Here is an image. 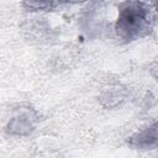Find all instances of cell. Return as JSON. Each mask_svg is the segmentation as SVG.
Segmentation results:
<instances>
[{
    "label": "cell",
    "mask_w": 158,
    "mask_h": 158,
    "mask_svg": "<svg viewBox=\"0 0 158 158\" xmlns=\"http://www.w3.org/2000/svg\"><path fill=\"white\" fill-rule=\"evenodd\" d=\"M137 1H139V2H143V4H151L152 2V0H137Z\"/></svg>",
    "instance_id": "5"
},
{
    "label": "cell",
    "mask_w": 158,
    "mask_h": 158,
    "mask_svg": "<svg viewBox=\"0 0 158 158\" xmlns=\"http://www.w3.org/2000/svg\"><path fill=\"white\" fill-rule=\"evenodd\" d=\"M151 5H152V7H153V10L158 14V0H152V2H151Z\"/></svg>",
    "instance_id": "4"
},
{
    "label": "cell",
    "mask_w": 158,
    "mask_h": 158,
    "mask_svg": "<svg viewBox=\"0 0 158 158\" xmlns=\"http://www.w3.org/2000/svg\"><path fill=\"white\" fill-rule=\"evenodd\" d=\"M65 1H69V2H84L86 0H65Z\"/></svg>",
    "instance_id": "6"
},
{
    "label": "cell",
    "mask_w": 158,
    "mask_h": 158,
    "mask_svg": "<svg viewBox=\"0 0 158 158\" xmlns=\"http://www.w3.org/2000/svg\"><path fill=\"white\" fill-rule=\"evenodd\" d=\"M130 146L137 151H149L158 148V123H152L131 136Z\"/></svg>",
    "instance_id": "2"
},
{
    "label": "cell",
    "mask_w": 158,
    "mask_h": 158,
    "mask_svg": "<svg viewBox=\"0 0 158 158\" xmlns=\"http://www.w3.org/2000/svg\"><path fill=\"white\" fill-rule=\"evenodd\" d=\"M23 5L32 10H46L52 6L54 0H22Z\"/></svg>",
    "instance_id": "3"
},
{
    "label": "cell",
    "mask_w": 158,
    "mask_h": 158,
    "mask_svg": "<svg viewBox=\"0 0 158 158\" xmlns=\"http://www.w3.org/2000/svg\"><path fill=\"white\" fill-rule=\"evenodd\" d=\"M151 28L152 19L147 4L127 0L120 5L115 25L118 37L126 41H135L144 37Z\"/></svg>",
    "instance_id": "1"
}]
</instances>
